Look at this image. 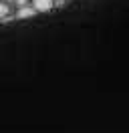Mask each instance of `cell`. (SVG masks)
<instances>
[{
  "instance_id": "6da1fadb",
  "label": "cell",
  "mask_w": 129,
  "mask_h": 133,
  "mask_svg": "<svg viewBox=\"0 0 129 133\" xmlns=\"http://www.w3.org/2000/svg\"><path fill=\"white\" fill-rule=\"evenodd\" d=\"M32 4H34L36 12H48L53 8V0H34Z\"/></svg>"
},
{
  "instance_id": "7a4b0ae2",
  "label": "cell",
  "mask_w": 129,
  "mask_h": 133,
  "mask_svg": "<svg viewBox=\"0 0 129 133\" xmlns=\"http://www.w3.org/2000/svg\"><path fill=\"white\" fill-rule=\"evenodd\" d=\"M34 14H36V8H32V6H22V8L16 12L18 18H28V16H34Z\"/></svg>"
},
{
  "instance_id": "3957f363",
  "label": "cell",
  "mask_w": 129,
  "mask_h": 133,
  "mask_svg": "<svg viewBox=\"0 0 129 133\" xmlns=\"http://www.w3.org/2000/svg\"><path fill=\"white\" fill-rule=\"evenodd\" d=\"M8 14V6L6 4H2V2H0V18H4Z\"/></svg>"
}]
</instances>
